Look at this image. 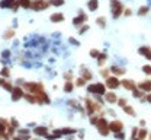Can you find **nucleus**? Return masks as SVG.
Segmentation results:
<instances>
[{
  "label": "nucleus",
  "instance_id": "obj_1",
  "mask_svg": "<svg viewBox=\"0 0 151 140\" xmlns=\"http://www.w3.org/2000/svg\"><path fill=\"white\" fill-rule=\"evenodd\" d=\"M124 10H125V7L121 0H111V12H112L113 19H118L119 16H122Z\"/></svg>",
  "mask_w": 151,
  "mask_h": 140
},
{
  "label": "nucleus",
  "instance_id": "obj_2",
  "mask_svg": "<svg viewBox=\"0 0 151 140\" xmlns=\"http://www.w3.org/2000/svg\"><path fill=\"white\" fill-rule=\"evenodd\" d=\"M87 92L89 94H94V95H105L106 94V85L105 83H93L87 86Z\"/></svg>",
  "mask_w": 151,
  "mask_h": 140
},
{
  "label": "nucleus",
  "instance_id": "obj_3",
  "mask_svg": "<svg viewBox=\"0 0 151 140\" xmlns=\"http://www.w3.org/2000/svg\"><path fill=\"white\" fill-rule=\"evenodd\" d=\"M96 128H97V131L102 134V136H108L109 133H111V130H109V123L106 118H103V117H100L97 123H96Z\"/></svg>",
  "mask_w": 151,
  "mask_h": 140
},
{
  "label": "nucleus",
  "instance_id": "obj_4",
  "mask_svg": "<svg viewBox=\"0 0 151 140\" xmlns=\"http://www.w3.org/2000/svg\"><path fill=\"white\" fill-rule=\"evenodd\" d=\"M23 88L28 91V94H32V95H37L41 91H44L42 83H29V82H26V83H23Z\"/></svg>",
  "mask_w": 151,
  "mask_h": 140
},
{
  "label": "nucleus",
  "instance_id": "obj_5",
  "mask_svg": "<svg viewBox=\"0 0 151 140\" xmlns=\"http://www.w3.org/2000/svg\"><path fill=\"white\" fill-rule=\"evenodd\" d=\"M84 104H86V111H87V114H93L94 111H100L102 110V107H100V104L99 102H94V101L89 99V98H86L84 99Z\"/></svg>",
  "mask_w": 151,
  "mask_h": 140
},
{
  "label": "nucleus",
  "instance_id": "obj_6",
  "mask_svg": "<svg viewBox=\"0 0 151 140\" xmlns=\"http://www.w3.org/2000/svg\"><path fill=\"white\" fill-rule=\"evenodd\" d=\"M19 6H20L19 0H1V1H0V7H1V9H7V7H10L13 12L18 10Z\"/></svg>",
  "mask_w": 151,
  "mask_h": 140
},
{
  "label": "nucleus",
  "instance_id": "obj_7",
  "mask_svg": "<svg viewBox=\"0 0 151 140\" xmlns=\"http://www.w3.org/2000/svg\"><path fill=\"white\" fill-rule=\"evenodd\" d=\"M50 6V1L48 0H32V3H31V9H34V10H44V9H47Z\"/></svg>",
  "mask_w": 151,
  "mask_h": 140
},
{
  "label": "nucleus",
  "instance_id": "obj_8",
  "mask_svg": "<svg viewBox=\"0 0 151 140\" xmlns=\"http://www.w3.org/2000/svg\"><path fill=\"white\" fill-rule=\"evenodd\" d=\"M105 85H106V88H109V89L113 91V89H118L121 86V82H119V79L116 76H109L105 80Z\"/></svg>",
  "mask_w": 151,
  "mask_h": 140
},
{
  "label": "nucleus",
  "instance_id": "obj_9",
  "mask_svg": "<svg viewBox=\"0 0 151 140\" xmlns=\"http://www.w3.org/2000/svg\"><path fill=\"white\" fill-rule=\"evenodd\" d=\"M109 130L112 133H118V131H122L124 130V123L119 120H115L109 123Z\"/></svg>",
  "mask_w": 151,
  "mask_h": 140
},
{
  "label": "nucleus",
  "instance_id": "obj_10",
  "mask_svg": "<svg viewBox=\"0 0 151 140\" xmlns=\"http://www.w3.org/2000/svg\"><path fill=\"white\" fill-rule=\"evenodd\" d=\"M23 95H25V92H23V89L20 88V86H16V88H13V91H12V101H19L23 98Z\"/></svg>",
  "mask_w": 151,
  "mask_h": 140
},
{
  "label": "nucleus",
  "instance_id": "obj_11",
  "mask_svg": "<svg viewBox=\"0 0 151 140\" xmlns=\"http://www.w3.org/2000/svg\"><path fill=\"white\" fill-rule=\"evenodd\" d=\"M86 20H87V15H86L84 12H81V10H80V15H78L77 18H74V19H73V25L78 28V26L84 25V22H86Z\"/></svg>",
  "mask_w": 151,
  "mask_h": 140
},
{
  "label": "nucleus",
  "instance_id": "obj_12",
  "mask_svg": "<svg viewBox=\"0 0 151 140\" xmlns=\"http://www.w3.org/2000/svg\"><path fill=\"white\" fill-rule=\"evenodd\" d=\"M35 96H37V104H41V105H42V104H50V102H51L50 98H48V95H47L44 91H41V92L37 94Z\"/></svg>",
  "mask_w": 151,
  "mask_h": 140
},
{
  "label": "nucleus",
  "instance_id": "obj_13",
  "mask_svg": "<svg viewBox=\"0 0 151 140\" xmlns=\"http://www.w3.org/2000/svg\"><path fill=\"white\" fill-rule=\"evenodd\" d=\"M138 54H141V56H144L145 59L151 60V47H148V45L139 47V48H138Z\"/></svg>",
  "mask_w": 151,
  "mask_h": 140
},
{
  "label": "nucleus",
  "instance_id": "obj_14",
  "mask_svg": "<svg viewBox=\"0 0 151 140\" xmlns=\"http://www.w3.org/2000/svg\"><path fill=\"white\" fill-rule=\"evenodd\" d=\"M34 133H35L37 136L45 137V136L48 134V128H47V127H44V125H37V127L34 128Z\"/></svg>",
  "mask_w": 151,
  "mask_h": 140
},
{
  "label": "nucleus",
  "instance_id": "obj_15",
  "mask_svg": "<svg viewBox=\"0 0 151 140\" xmlns=\"http://www.w3.org/2000/svg\"><path fill=\"white\" fill-rule=\"evenodd\" d=\"M121 85L125 88V89H128V91H134L135 88H137V85H135V82L131 79H124L121 82Z\"/></svg>",
  "mask_w": 151,
  "mask_h": 140
},
{
  "label": "nucleus",
  "instance_id": "obj_16",
  "mask_svg": "<svg viewBox=\"0 0 151 140\" xmlns=\"http://www.w3.org/2000/svg\"><path fill=\"white\" fill-rule=\"evenodd\" d=\"M105 101L109 102V104H115V102H118V96L113 92H106L105 94Z\"/></svg>",
  "mask_w": 151,
  "mask_h": 140
},
{
  "label": "nucleus",
  "instance_id": "obj_17",
  "mask_svg": "<svg viewBox=\"0 0 151 140\" xmlns=\"http://www.w3.org/2000/svg\"><path fill=\"white\" fill-rule=\"evenodd\" d=\"M125 69H122V67H118V66H112L111 67V73H113L115 76H124L125 75Z\"/></svg>",
  "mask_w": 151,
  "mask_h": 140
},
{
  "label": "nucleus",
  "instance_id": "obj_18",
  "mask_svg": "<svg viewBox=\"0 0 151 140\" xmlns=\"http://www.w3.org/2000/svg\"><path fill=\"white\" fill-rule=\"evenodd\" d=\"M138 88H139L141 91H144V92H150L151 91V80H144V82H141V83L138 85Z\"/></svg>",
  "mask_w": 151,
  "mask_h": 140
},
{
  "label": "nucleus",
  "instance_id": "obj_19",
  "mask_svg": "<svg viewBox=\"0 0 151 140\" xmlns=\"http://www.w3.org/2000/svg\"><path fill=\"white\" fill-rule=\"evenodd\" d=\"M50 19H51V22H54V23H58V22H63L64 20V15L60 13V12H57V13H52L50 16Z\"/></svg>",
  "mask_w": 151,
  "mask_h": 140
},
{
  "label": "nucleus",
  "instance_id": "obj_20",
  "mask_svg": "<svg viewBox=\"0 0 151 140\" xmlns=\"http://www.w3.org/2000/svg\"><path fill=\"white\" fill-rule=\"evenodd\" d=\"M76 133H77V128H71V127L61 128V134L63 136H70V134H76Z\"/></svg>",
  "mask_w": 151,
  "mask_h": 140
},
{
  "label": "nucleus",
  "instance_id": "obj_21",
  "mask_svg": "<svg viewBox=\"0 0 151 140\" xmlns=\"http://www.w3.org/2000/svg\"><path fill=\"white\" fill-rule=\"evenodd\" d=\"M63 134H61V130H54V133L52 134H47L45 137L48 140H57V139H60Z\"/></svg>",
  "mask_w": 151,
  "mask_h": 140
},
{
  "label": "nucleus",
  "instance_id": "obj_22",
  "mask_svg": "<svg viewBox=\"0 0 151 140\" xmlns=\"http://www.w3.org/2000/svg\"><path fill=\"white\" fill-rule=\"evenodd\" d=\"M87 6H89V10H90V12H94V10L99 7V0H89Z\"/></svg>",
  "mask_w": 151,
  "mask_h": 140
},
{
  "label": "nucleus",
  "instance_id": "obj_23",
  "mask_svg": "<svg viewBox=\"0 0 151 140\" xmlns=\"http://www.w3.org/2000/svg\"><path fill=\"white\" fill-rule=\"evenodd\" d=\"M148 136V131H147V128H139L138 130V134H137V137L141 140H145V137Z\"/></svg>",
  "mask_w": 151,
  "mask_h": 140
},
{
  "label": "nucleus",
  "instance_id": "obj_24",
  "mask_svg": "<svg viewBox=\"0 0 151 140\" xmlns=\"http://www.w3.org/2000/svg\"><path fill=\"white\" fill-rule=\"evenodd\" d=\"M73 88H74V83H73L71 80H67V82H65V85H64V92L70 94V92L73 91Z\"/></svg>",
  "mask_w": 151,
  "mask_h": 140
},
{
  "label": "nucleus",
  "instance_id": "obj_25",
  "mask_svg": "<svg viewBox=\"0 0 151 140\" xmlns=\"http://www.w3.org/2000/svg\"><path fill=\"white\" fill-rule=\"evenodd\" d=\"M81 78L87 82V80H92V79H93V75H92V72H90V70H83V73H81Z\"/></svg>",
  "mask_w": 151,
  "mask_h": 140
},
{
  "label": "nucleus",
  "instance_id": "obj_26",
  "mask_svg": "<svg viewBox=\"0 0 151 140\" xmlns=\"http://www.w3.org/2000/svg\"><path fill=\"white\" fill-rule=\"evenodd\" d=\"M23 98L28 101V102H31V104H37V96H35V95H32V94H25V95H23Z\"/></svg>",
  "mask_w": 151,
  "mask_h": 140
},
{
  "label": "nucleus",
  "instance_id": "obj_27",
  "mask_svg": "<svg viewBox=\"0 0 151 140\" xmlns=\"http://www.w3.org/2000/svg\"><path fill=\"white\" fill-rule=\"evenodd\" d=\"M148 10H150V6H141V7L138 9V12H137V13H138L139 16H144V15H147V13H148Z\"/></svg>",
  "mask_w": 151,
  "mask_h": 140
},
{
  "label": "nucleus",
  "instance_id": "obj_28",
  "mask_svg": "<svg viewBox=\"0 0 151 140\" xmlns=\"http://www.w3.org/2000/svg\"><path fill=\"white\" fill-rule=\"evenodd\" d=\"M13 35H15V29H7V31H4L3 38L4 40H10V38H13Z\"/></svg>",
  "mask_w": 151,
  "mask_h": 140
},
{
  "label": "nucleus",
  "instance_id": "obj_29",
  "mask_svg": "<svg viewBox=\"0 0 151 140\" xmlns=\"http://www.w3.org/2000/svg\"><path fill=\"white\" fill-rule=\"evenodd\" d=\"M1 86H3L6 91H9V92L13 91V86H12V83H10L9 80H1Z\"/></svg>",
  "mask_w": 151,
  "mask_h": 140
},
{
  "label": "nucleus",
  "instance_id": "obj_30",
  "mask_svg": "<svg viewBox=\"0 0 151 140\" xmlns=\"http://www.w3.org/2000/svg\"><path fill=\"white\" fill-rule=\"evenodd\" d=\"M96 23H97V26H100V28H106V18H105V16L97 18V19H96Z\"/></svg>",
  "mask_w": 151,
  "mask_h": 140
},
{
  "label": "nucleus",
  "instance_id": "obj_31",
  "mask_svg": "<svg viewBox=\"0 0 151 140\" xmlns=\"http://www.w3.org/2000/svg\"><path fill=\"white\" fill-rule=\"evenodd\" d=\"M106 59H108V54H106V53H100V54H99V57H97V63H99V66H102V64L106 61Z\"/></svg>",
  "mask_w": 151,
  "mask_h": 140
},
{
  "label": "nucleus",
  "instance_id": "obj_32",
  "mask_svg": "<svg viewBox=\"0 0 151 140\" xmlns=\"http://www.w3.org/2000/svg\"><path fill=\"white\" fill-rule=\"evenodd\" d=\"M124 111L128 114V115H131V117H135V110L132 108V107H129V105H125L124 107Z\"/></svg>",
  "mask_w": 151,
  "mask_h": 140
},
{
  "label": "nucleus",
  "instance_id": "obj_33",
  "mask_svg": "<svg viewBox=\"0 0 151 140\" xmlns=\"http://www.w3.org/2000/svg\"><path fill=\"white\" fill-rule=\"evenodd\" d=\"M19 3H20V6H22L23 9H29V7H31L32 0H19Z\"/></svg>",
  "mask_w": 151,
  "mask_h": 140
},
{
  "label": "nucleus",
  "instance_id": "obj_34",
  "mask_svg": "<svg viewBox=\"0 0 151 140\" xmlns=\"http://www.w3.org/2000/svg\"><path fill=\"white\" fill-rule=\"evenodd\" d=\"M132 95L135 96V98H142V95H144V91H141V89H134L132 91Z\"/></svg>",
  "mask_w": 151,
  "mask_h": 140
},
{
  "label": "nucleus",
  "instance_id": "obj_35",
  "mask_svg": "<svg viewBox=\"0 0 151 140\" xmlns=\"http://www.w3.org/2000/svg\"><path fill=\"white\" fill-rule=\"evenodd\" d=\"M64 1H65V0H50V4L60 7V6H63V4H64Z\"/></svg>",
  "mask_w": 151,
  "mask_h": 140
},
{
  "label": "nucleus",
  "instance_id": "obj_36",
  "mask_svg": "<svg viewBox=\"0 0 151 140\" xmlns=\"http://www.w3.org/2000/svg\"><path fill=\"white\" fill-rule=\"evenodd\" d=\"M115 139L116 140H125V133H124V130H122V131L115 133Z\"/></svg>",
  "mask_w": 151,
  "mask_h": 140
},
{
  "label": "nucleus",
  "instance_id": "obj_37",
  "mask_svg": "<svg viewBox=\"0 0 151 140\" xmlns=\"http://www.w3.org/2000/svg\"><path fill=\"white\" fill-rule=\"evenodd\" d=\"M86 85V80L83 79V78H78V79L76 80V86H78V88H83Z\"/></svg>",
  "mask_w": 151,
  "mask_h": 140
},
{
  "label": "nucleus",
  "instance_id": "obj_38",
  "mask_svg": "<svg viewBox=\"0 0 151 140\" xmlns=\"http://www.w3.org/2000/svg\"><path fill=\"white\" fill-rule=\"evenodd\" d=\"M89 28H90V26H89L87 23H84V25H83V26L80 28V31H78V34L81 35V34H84V32H87V31H89Z\"/></svg>",
  "mask_w": 151,
  "mask_h": 140
},
{
  "label": "nucleus",
  "instance_id": "obj_39",
  "mask_svg": "<svg viewBox=\"0 0 151 140\" xmlns=\"http://www.w3.org/2000/svg\"><path fill=\"white\" fill-rule=\"evenodd\" d=\"M9 75H10V70H9L7 67H3V69H1V76H3V78H9Z\"/></svg>",
  "mask_w": 151,
  "mask_h": 140
},
{
  "label": "nucleus",
  "instance_id": "obj_40",
  "mask_svg": "<svg viewBox=\"0 0 151 140\" xmlns=\"http://www.w3.org/2000/svg\"><path fill=\"white\" fill-rule=\"evenodd\" d=\"M109 73H111V69H105V70H102V72H100V75H102L105 79H106V78H109Z\"/></svg>",
  "mask_w": 151,
  "mask_h": 140
},
{
  "label": "nucleus",
  "instance_id": "obj_41",
  "mask_svg": "<svg viewBox=\"0 0 151 140\" xmlns=\"http://www.w3.org/2000/svg\"><path fill=\"white\" fill-rule=\"evenodd\" d=\"M67 104H68L70 107H73V108H78V107H77L78 104H77V101H74V99H70V101H67ZM78 110H80V108H78Z\"/></svg>",
  "mask_w": 151,
  "mask_h": 140
},
{
  "label": "nucleus",
  "instance_id": "obj_42",
  "mask_svg": "<svg viewBox=\"0 0 151 140\" xmlns=\"http://www.w3.org/2000/svg\"><path fill=\"white\" fill-rule=\"evenodd\" d=\"M118 105H119L121 108H124V107L127 105V99H125V98H121V99H118Z\"/></svg>",
  "mask_w": 151,
  "mask_h": 140
},
{
  "label": "nucleus",
  "instance_id": "obj_43",
  "mask_svg": "<svg viewBox=\"0 0 151 140\" xmlns=\"http://www.w3.org/2000/svg\"><path fill=\"white\" fill-rule=\"evenodd\" d=\"M142 72H144L145 75H150L151 76V66H144V67H142Z\"/></svg>",
  "mask_w": 151,
  "mask_h": 140
},
{
  "label": "nucleus",
  "instance_id": "obj_44",
  "mask_svg": "<svg viewBox=\"0 0 151 140\" xmlns=\"http://www.w3.org/2000/svg\"><path fill=\"white\" fill-rule=\"evenodd\" d=\"M18 133L22 134V136H26V134H29V130H26V128H18Z\"/></svg>",
  "mask_w": 151,
  "mask_h": 140
},
{
  "label": "nucleus",
  "instance_id": "obj_45",
  "mask_svg": "<svg viewBox=\"0 0 151 140\" xmlns=\"http://www.w3.org/2000/svg\"><path fill=\"white\" fill-rule=\"evenodd\" d=\"M99 54H100V53H99L97 50H90V56H92L93 59H97V57H99Z\"/></svg>",
  "mask_w": 151,
  "mask_h": 140
},
{
  "label": "nucleus",
  "instance_id": "obj_46",
  "mask_svg": "<svg viewBox=\"0 0 151 140\" xmlns=\"http://www.w3.org/2000/svg\"><path fill=\"white\" fill-rule=\"evenodd\" d=\"M9 56H10V51H9V50H4V51L1 53V57H3V59H7Z\"/></svg>",
  "mask_w": 151,
  "mask_h": 140
},
{
  "label": "nucleus",
  "instance_id": "obj_47",
  "mask_svg": "<svg viewBox=\"0 0 151 140\" xmlns=\"http://www.w3.org/2000/svg\"><path fill=\"white\" fill-rule=\"evenodd\" d=\"M0 123H1V124H3V125H4L6 128H7V127H10V124H9V121H7V120H4V118H0Z\"/></svg>",
  "mask_w": 151,
  "mask_h": 140
},
{
  "label": "nucleus",
  "instance_id": "obj_48",
  "mask_svg": "<svg viewBox=\"0 0 151 140\" xmlns=\"http://www.w3.org/2000/svg\"><path fill=\"white\" fill-rule=\"evenodd\" d=\"M131 15H132L131 9H125V10H124V16H131Z\"/></svg>",
  "mask_w": 151,
  "mask_h": 140
},
{
  "label": "nucleus",
  "instance_id": "obj_49",
  "mask_svg": "<svg viewBox=\"0 0 151 140\" xmlns=\"http://www.w3.org/2000/svg\"><path fill=\"white\" fill-rule=\"evenodd\" d=\"M97 120H99V117H96V115H93V117L90 118V123H92L93 125H96V123H97Z\"/></svg>",
  "mask_w": 151,
  "mask_h": 140
},
{
  "label": "nucleus",
  "instance_id": "obj_50",
  "mask_svg": "<svg viewBox=\"0 0 151 140\" xmlns=\"http://www.w3.org/2000/svg\"><path fill=\"white\" fill-rule=\"evenodd\" d=\"M68 41H70V44H73V45H80V42L77 40H74V38H70Z\"/></svg>",
  "mask_w": 151,
  "mask_h": 140
},
{
  "label": "nucleus",
  "instance_id": "obj_51",
  "mask_svg": "<svg viewBox=\"0 0 151 140\" xmlns=\"http://www.w3.org/2000/svg\"><path fill=\"white\" fill-rule=\"evenodd\" d=\"M132 137H137V134H138V128H137V127H134V128H132Z\"/></svg>",
  "mask_w": 151,
  "mask_h": 140
},
{
  "label": "nucleus",
  "instance_id": "obj_52",
  "mask_svg": "<svg viewBox=\"0 0 151 140\" xmlns=\"http://www.w3.org/2000/svg\"><path fill=\"white\" fill-rule=\"evenodd\" d=\"M12 125H13L15 128H19V123L15 120V118H12Z\"/></svg>",
  "mask_w": 151,
  "mask_h": 140
},
{
  "label": "nucleus",
  "instance_id": "obj_53",
  "mask_svg": "<svg viewBox=\"0 0 151 140\" xmlns=\"http://www.w3.org/2000/svg\"><path fill=\"white\" fill-rule=\"evenodd\" d=\"M64 78H65L67 80H70L71 79V73H65V75H64Z\"/></svg>",
  "mask_w": 151,
  "mask_h": 140
},
{
  "label": "nucleus",
  "instance_id": "obj_54",
  "mask_svg": "<svg viewBox=\"0 0 151 140\" xmlns=\"http://www.w3.org/2000/svg\"><path fill=\"white\" fill-rule=\"evenodd\" d=\"M145 99H147V102H150L151 104V95H147V96H145Z\"/></svg>",
  "mask_w": 151,
  "mask_h": 140
},
{
  "label": "nucleus",
  "instance_id": "obj_55",
  "mask_svg": "<svg viewBox=\"0 0 151 140\" xmlns=\"http://www.w3.org/2000/svg\"><path fill=\"white\" fill-rule=\"evenodd\" d=\"M139 125H141V127H144V125H145V121L141 120V121H139Z\"/></svg>",
  "mask_w": 151,
  "mask_h": 140
},
{
  "label": "nucleus",
  "instance_id": "obj_56",
  "mask_svg": "<svg viewBox=\"0 0 151 140\" xmlns=\"http://www.w3.org/2000/svg\"><path fill=\"white\" fill-rule=\"evenodd\" d=\"M13 140H23V139H22L20 136H18V137H13Z\"/></svg>",
  "mask_w": 151,
  "mask_h": 140
},
{
  "label": "nucleus",
  "instance_id": "obj_57",
  "mask_svg": "<svg viewBox=\"0 0 151 140\" xmlns=\"http://www.w3.org/2000/svg\"><path fill=\"white\" fill-rule=\"evenodd\" d=\"M131 140H141V139H138V137H132Z\"/></svg>",
  "mask_w": 151,
  "mask_h": 140
},
{
  "label": "nucleus",
  "instance_id": "obj_58",
  "mask_svg": "<svg viewBox=\"0 0 151 140\" xmlns=\"http://www.w3.org/2000/svg\"><path fill=\"white\" fill-rule=\"evenodd\" d=\"M29 140H39V139H29Z\"/></svg>",
  "mask_w": 151,
  "mask_h": 140
},
{
  "label": "nucleus",
  "instance_id": "obj_59",
  "mask_svg": "<svg viewBox=\"0 0 151 140\" xmlns=\"http://www.w3.org/2000/svg\"><path fill=\"white\" fill-rule=\"evenodd\" d=\"M148 139H150V140H151V133H150V137H148Z\"/></svg>",
  "mask_w": 151,
  "mask_h": 140
},
{
  "label": "nucleus",
  "instance_id": "obj_60",
  "mask_svg": "<svg viewBox=\"0 0 151 140\" xmlns=\"http://www.w3.org/2000/svg\"><path fill=\"white\" fill-rule=\"evenodd\" d=\"M70 140H73V139H70Z\"/></svg>",
  "mask_w": 151,
  "mask_h": 140
}]
</instances>
